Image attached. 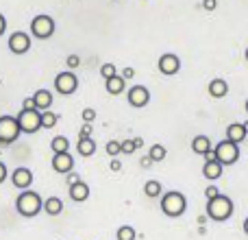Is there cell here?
Returning a JSON list of instances; mask_svg holds the SVG:
<instances>
[{"label":"cell","mask_w":248,"mask_h":240,"mask_svg":"<svg viewBox=\"0 0 248 240\" xmlns=\"http://www.w3.org/2000/svg\"><path fill=\"white\" fill-rule=\"evenodd\" d=\"M16 210H17V214H22L24 219H33V216H37L39 212L44 210V199L39 197V192L22 190L16 201Z\"/></svg>","instance_id":"1"},{"label":"cell","mask_w":248,"mask_h":240,"mask_svg":"<svg viewBox=\"0 0 248 240\" xmlns=\"http://www.w3.org/2000/svg\"><path fill=\"white\" fill-rule=\"evenodd\" d=\"M205 212H207V216H209L211 221H216V223H224V221H229L233 216V212H235V206H233V201L229 197H224V194H218L216 199L207 201Z\"/></svg>","instance_id":"2"},{"label":"cell","mask_w":248,"mask_h":240,"mask_svg":"<svg viewBox=\"0 0 248 240\" xmlns=\"http://www.w3.org/2000/svg\"><path fill=\"white\" fill-rule=\"evenodd\" d=\"M159 206H161V212L166 216H170V219H179V216H183L185 210H187V199H185L183 192L170 190V192L161 194Z\"/></svg>","instance_id":"3"},{"label":"cell","mask_w":248,"mask_h":240,"mask_svg":"<svg viewBox=\"0 0 248 240\" xmlns=\"http://www.w3.org/2000/svg\"><path fill=\"white\" fill-rule=\"evenodd\" d=\"M55 20H52L50 16H46V13H39V16H35L33 20H31V33H33L35 39H48L55 35Z\"/></svg>","instance_id":"4"},{"label":"cell","mask_w":248,"mask_h":240,"mask_svg":"<svg viewBox=\"0 0 248 240\" xmlns=\"http://www.w3.org/2000/svg\"><path fill=\"white\" fill-rule=\"evenodd\" d=\"M17 124H20L22 133H37L42 129V112L39 109H22L20 114L16 116Z\"/></svg>","instance_id":"5"},{"label":"cell","mask_w":248,"mask_h":240,"mask_svg":"<svg viewBox=\"0 0 248 240\" xmlns=\"http://www.w3.org/2000/svg\"><path fill=\"white\" fill-rule=\"evenodd\" d=\"M20 124H17L16 116H0V144L9 146L20 137Z\"/></svg>","instance_id":"6"},{"label":"cell","mask_w":248,"mask_h":240,"mask_svg":"<svg viewBox=\"0 0 248 240\" xmlns=\"http://www.w3.org/2000/svg\"><path fill=\"white\" fill-rule=\"evenodd\" d=\"M214 151H216V157H218V162L222 164V166H233V164L240 159V146L229 142V140L218 142Z\"/></svg>","instance_id":"7"},{"label":"cell","mask_w":248,"mask_h":240,"mask_svg":"<svg viewBox=\"0 0 248 240\" xmlns=\"http://www.w3.org/2000/svg\"><path fill=\"white\" fill-rule=\"evenodd\" d=\"M55 90L63 96H70L78 90V79L72 70H65V72H59L55 77Z\"/></svg>","instance_id":"8"},{"label":"cell","mask_w":248,"mask_h":240,"mask_svg":"<svg viewBox=\"0 0 248 240\" xmlns=\"http://www.w3.org/2000/svg\"><path fill=\"white\" fill-rule=\"evenodd\" d=\"M7 46H9V51H11L13 55H26V52L31 51L29 33H24V31H16V33H11L9 35V39H7Z\"/></svg>","instance_id":"9"},{"label":"cell","mask_w":248,"mask_h":240,"mask_svg":"<svg viewBox=\"0 0 248 240\" xmlns=\"http://www.w3.org/2000/svg\"><path fill=\"white\" fill-rule=\"evenodd\" d=\"M126 101H128V105H131V107H137V109L146 107V105L150 103V92H148V87H144V86H133L131 90L126 92Z\"/></svg>","instance_id":"10"},{"label":"cell","mask_w":248,"mask_h":240,"mask_svg":"<svg viewBox=\"0 0 248 240\" xmlns=\"http://www.w3.org/2000/svg\"><path fill=\"white\" fill-rule=\"evenodd\" d=\"M159 72L166 74V77H172V74H176L181 70V59L176 55H172V52H166V55L159 57Z\"/></svg>","instance_id":"11"},{"label":"cell","mask_w":248,"mask_h":240,"mask_svg":"<svg viewBox=\"0 0 248 240\" xmlns=\"http://www.w3.org/2000/svg\"><path fill=\"white\" fill-rule=\"evenodd\" d=\"M11 184L16 186L17 190H29L31 184H33V172H31L29 168H24V166L16 168V171L11 172Z\"/></svg>","instance_id":"12"},{"label":"cell","mask_w":248,"mask_h":240,"mask_svg":"<svg viewBox=\"0 0 248 240\" xmlns=\"http://www.w3.org/2000/svg\"><path fill=\"white\" fill-rule=\"evenodd\" d=\"M52 168L61 175H68L74 168V157L70 153H55L52 155Z\"/></svg>","instance_id":"13"},{"label":"cell","mask_w":248,"mask_h":240,"mask_svg":"<svg viewBox=\"0 0 248 240\" xmlns=\"http://www.w3.org/2000/svg\"><path fill=\"white\" fill-rule=\"evenodd\" d=\"M70 199L77 203H83L90 199V186L85 184V181H78V184L70 186Z\"/></svg>","instance_id":"14"},{"label":"cell","mask_w":248,"mask_h":240,"mask_svg":"<svg viewBox=\"0 0 248 240\" xmlns=\"http://www.w3.org/2000/svg\"><path fill=\"white\" fill-rule=\"evenodd\" d=\"M33 101H35V107L39 112H48L52 105V92L50 90H37L33 94Z\"/></svg>","instance_id":"15"},{"label":"cell","mask_w":248,"mask_h":240,"mask_svg":"<svg viewBox=\"0 0 248 240\" xmlns=\"http://www.w3.org/2000/svg\"><path fill=\"white\" fill-rule=\"evenodd\" d=\"M227 140L233 142V144H240L242 140H246V129H244V124H242V122L229 124V129H227Z\"/></svg>","instance_id":"16"},{"label":"cell","mask_w":248,"mask_h":240,"mask_svg":"<svg viewBox=\"0 0 248 240\" xmlns=\"http://www.w3.org/2000/svg\"><path fill=\"white\" fill-rule=\"evenodd\" d=\"M202 175H205V179L216 181V179H220V177L224 175V166H222L220 162H205V168H202Z\"/></svg>","instance_id":"17"},{"label":"cell","mask_w":248,"mask_h":240,"mask_svg":"<svg viewBox=\"0 0 248 240\" xmlns=\"http://www.w3.org/2000/svg\"><path fill=\"white\" fill-rule=\"evenodd\" d=\"M209 94H211V99H224L229 94V83L224 79H214L209 83Z\"/></svg>","instance_id":"18"},{"label":"cell","mask_w":248,"mask_h":240,"mask_svg":"<svg viewBox=\"0 0 248 240\" xmlns=\"http://www.w3.org/2000/svg\"><path fill=\"white\" fill-rule=\"evenodd\" d=\"M44 210H46V214H50V216H59L61 212H63V201H61L59 197H50L44 201Z\"/></svg>","instance_id":"19"},{"label":"cell","mask_w":248,"mask_h":240,"mask_svg":"<svg viewBox=\"0 0 248 240\" xmlns=\"http://www.w3.org/2000/svg\"><path fill=\"white\" fill-rule=\"evenodd\" d=\"M192 151L196 155H205L207 151H211V142H209V137L207 136H196L192 140Z\"/></svg>","instance_id":"20"},{"label":"cell","mask_w":248,"mask_h":240,"mask_svg":"<svg viewBox=\"0 0 248 240\" xmlns=\"http://www.w3.org/2000/svg\"><path fill=\"white\" fill-rule=\"evenodd\" d=\"M105 87H107V92L109 94H113V96H118V94H122L124 92V87H126V81H124L122 77H113V79H109V81H105Z\"/></svg>","instance_id":"21"},{"label":"cell","mask_w":248,"mask_h":240,"mask_svg":"<svg viewBox=\"0 0 248 240\" xmlns=\"http://www.w3.org/2000/svg\"><path fill=\"white\" fill-rule=\"evenodd\" d=\"M77 151L83 155V157H92V155L96 153V142L92 140V137H83V140H78Z\"/></svg>","instance_id":"22"},{"label":"cell","mask_w":248,"mask_h":240,"mask_svg":"<svg viewBox=\"0 0 248 240\" xmlns=\"http://www.w3.org/2000/svg\"><path fill=\"white\" fill-rule=\"evenodd\" d=\"M161 192H163L161 181H157V179H148V181L144 184V194H146L148 199H157Z\"/></svg>","instance_id":"23"},{"label":"cell","mask_w":248,"mask_h":240,"mask_svg":"<svg viewBox=\"0 0 248 240\" xmlns=\"http://www.w3.org/2000/svg\"><path fill=\"white\" fill-rule=\"evenodd\" d=\"M50 149L55 151V153H68L70 151V140L65 136H57L55 140L50 142Z\"/></svg>","instance_id":"24"},{"label":"cell","mask_w":248,"mask_h":240,"mask_svg":"<svg viewBox=\"0 0 248 240\" xmlns=\"http://www.w3.org/2000/svg\"><path fill=\"white\" fill-rule=\"evenodd\" d=\"M57 122H59V116H57V114H52L50 109H48V112H42V129H52Z\"/></svg>","instance_id":"25"},{"label":"cell","mask_w":248,"mask_h":240,"mask_svg":"<svg viewBox=\"0 0 248 240\" xmlns=\"http://www.w3.org/2000/svg\"><path fill=\"white\" fill-rule=\"evenodd\" d=\"M116 238H118V240H135L137 234H135V229H133L131 225H122V227H118Z\"/></svg>","instance_id":"26"},{"label":"cell","mask_w":248,"mask_h":240,"mask_svg":"<svg viewBox=\"0 0 248 240\" xmlns=\"http://www.w3.org/2000/svg\"><path fill=\"white\" fill-rule=\"evenodd\" d=\"M150 159L153 162H163L166 159V146H161V144H153L150 146Z\"/></svg>","instance_id":"27"},{"label":"cell","mask_w":248,"mask_h":240,"mask_svg":"<svg viewBox=\"0 0 248 240\" xmlns=\"http://www.w3.org/2000/svg\"><path fill=\"white\" fill-rule=\"evenodd\" d=\"M100 74H103L105 81H109V79H113L118 74V70H116V66L113 64H103L100 66Z\"/></svg>","instance_id":"28"},{"label":"cell","mask_w":248,"mask_h":240,"mask_svg":"<svg viewBox=\"0 0 248 240\" xmlns=\"http://www.w3.org/2000/svg\"><path fill=\"white\" fill-rule=\"evenodd\" d=\"M107 153L111 155V157H118V155L122 153V144L118 140H109L107 142Z\"/></svg>","instance_id":"29"},{"label":"cell","mask_w":248,"mask_h":240,"mask_svg":"<svg viewBox=\"0 0 248 240\" xmlns=\"http://www.w3.org/2000/svg\"><path fill=\"white\" fill-rule=\"evenodd\" d=\"M81 118L85 120V122H94L96 120V109H92V107H87V109H83V114H81Z\"/></svg>","instance_id":"30"},{"label":"cell","mask_w":248,"mask_h":240,"mask_svg":"<svg viewBox=\"0 0 248 240\" xmlns=\"http://www.w3.org/2000/svg\"><path fill=\"white\" fill-rule=\"evenodd\" d=\"M92 133H94V129H92L90 122H85L81 127V131H78V140H83V137H92Z\"/></svg>","instance_id":"31"},{"label":"cell","mask_w":248,"mask_h":240,"mask_svg":"<svg viewBox=\"0 0 248 240\" xmlns=\"http://www.w3.org/2000/svg\"><path fill=\"white\" fill-rule=\"evenodd\" d=\"M220 194V190H218V186H207L205 188V197H207V201H211V199H216Z\"/></svg>","instance_id":"32"},{"label":"cell","mask_w":248,"mask_h":240,"mask_svg":"<svg viewBox=\"0 0 248 240\" xmlns=\"http://www.w3.org/2000/svg\"><path fill=\"white\" fill-rule=\"evenodd\" d=\"M65 66H68L70 70L78 68V66H81V59H78V55H70L68 59H65Z\"/></svg>","instance_id":"33"},{"label":"cell","mask_w":248,"mask_h":240,"mask_svg":"<svg viewBox=\"0 0 248 240\" xmlns=\"http://www.w3.org/2000/svg\"><path fill=\"white\" fill-rule=\"evenodd\" d=\"M78 181H81V175H78V172H68V175H65V184L68 186H74V184H78Z\"/></svg>","instance_id":"34"},{"label":"cell","mask_w":248,"mask_h":240,"mask_svg":"<svg viewBox=\"0 0 248 240\" xmlns=\"http://www.w3.org/2000/svg\"><path fill=\"white\" fill-rule=\"evenodd\" d=\"M120 144H122V153H126V155L135 153V144H133V140H124V142H120Z\"/></svg>","instance_id":"35"},{"label":"cell","mask_w":248,"mask_h":240,"mask_svg":"<svg viewBox=\"0 0 248 240\" xmlns=\"http://www.w3.org/2000/svg\"><path fill=\"white\" fill-rule=\"evenodd\" d=\"M120 77L124 79V81H131V79L135 77V68H131V66H126V68L122 70V74H120Z\"/></svg>","instance_id":"36"},{"label":"cell","mask_w":248,"mask_h":240,"mask_svg":"<svg viewBox=\"0 0 248 240\" xmlns=\"http://www.w3.org/2000/svg\"><path fill=\"white\" fill-rule=\"evenodd\" d=\"M216 7H218V0H202V9L205 11H214Z\"/></svg>","instance_id":"37"},{"label":"cell","mask_w":248,"mask_h":240,"mask_svg":"<svg viewBox=\"0 0 248 240\" xmlns=\"http://www.w3.org/2000/svg\"><path fill=\"white\" fill-rule=\"evenodd\" d=\"M22 109H37V107H35L33 96H31V99H24V103H22Z\"/></svg>","instance_id":"38"},{"label":"cell","mask_w":248,"mask_h":240,"mask_svg":"<svg viewBox=\"0 0 248 240\" xmlns=\"http://www.w3.org/2000/svg\"><path fill=\"white\" fill-rule=\"evenodd\" d=\"M202 157H205V162H218V157H216V151H214V149L207 151V153L202 155Z\"/></svg>","instance_id":"39"},{"label":"cell","mask_w":248,"mask_h":240,"mask_svg":"<svg viewBox=\"0 0 248 240\" xmlns=\"http://www.w3.org/2000/svg\"><path fill=\"white\" fill-rule=\"evenodd\" d=\"M7 166H4V162H0V184H4V179H7Z\"/></svg>","instance_id":"40"},{"label":"cell","mask_w":248,"mask_h":240,"mask_svg":"<svg viewBox=\"0 0 248 240\" xmlns=\"http://www.w3.org/2000/svg\"><path fill=\"white\" fill-rule=\"evenodd\" d=\"M109 168H111L113 172H118V171H122V164H120V159H113L111 164H109Z\"/></svg>","instance_id":"41"},{"label":"cell","mask_w":248,"mask_h":240,"mask_svg":"<svg viewBox=\"0 0 248 240\" xmlns=\"http://www.w3.org/2000/svg\"><path fill=\"white\" fill-rule=\"evenodd\" d=\"M150 164H153V159H150V155H146V157H141L140 166H141V168H150Z\"/></svg>","instance_id":"42"},{"label":"cell","mask_w":248,"mask_h":240,"mask_svg":"<svg viewBox=\"0 0 248 240\" xmlns=\"http://www.w3.org/2000/svg\"><path fill=\"white\" fill-rule=\"evenodd\" d=\"M4 31H7V17H4L2 13H0V35H2Z\"/></svg>","instance_id":"43"},{"label":"cell","mask_w":248,"mask_h":240,"mask_svg":"<svg viewBox=\"0 0 248 240\" xmlns=\"http://www.w3.org/2000/svg\"><path fill=\"white\" fill-rule=\"evenodd\" d=\"M133 144H135V151H137L144 146V140H141V137H133Z\"/></svg>","instance_id":"44"},{"label":"cell","mask_w":248,"mask_h":240,"mask_svg":"<svg viewBox=\"0 0 248 240\" xmlns=\"http://www.w3.org/2000/svg\"><path fill=\"white\" fill-rule=\"evenodd\" d=\"M244 232H246V236H248V216H246V221H244Z\"/></svg>","instance_id":"45"},{"label":"cell","mask_w":248,"mask_h":240,"mask_svg":"<svg viewBox=\"0 0 248 240\" xmlns=\"http://www.w3.org/2000/svg\"><path fill=\"white\" fill-rule=\"evenodd\" d=\"M244 129H246V136H248V122H244Z\"/></svg>","instance_id":"46"},{"label":"cell","mask_w":248,"mask_h":240,"mask_svg":"<svg viewBox=\"0 0 248 240\" xmlns=\"http://www.w3.org/2000/svg\"><path fill=\"white\" fill-rule=\"evenodd\" d=\"M244 57H246V61H248V48H246V52H244Z\"/></svg>","instance_id":"47"},{"label":"cell","mask_w":248,"mask_h":240,"mask_svg":"<svg viewBox=\"0 0 248 240\" xmlns=\"http://www.w3.org/2000/svg\"><path fill=\"white\" fill-rule=\"evenodd\" d=\"M246 114H248V99H246Z\"/></svg>","instance_id":"48"},{"label":"cell","mask_w":248,"mask_h":240,"mask_svg":"<svg viewBox=\"0 0 248 240\" xmlns=\"http://www.w3.org/2000/svg\"><path fill=\"white\" fill-rule=\"evenodd\" d=\"M113 2H116V0H113Z\"/></svg>","instance_id":"49"}]
</instances>
